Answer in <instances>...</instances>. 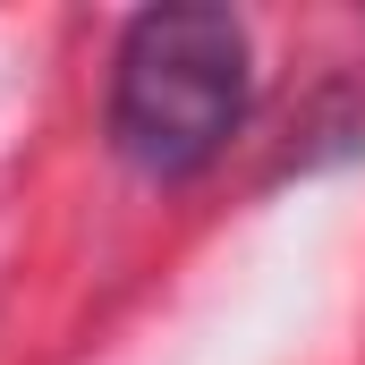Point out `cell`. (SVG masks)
<instances>
[{
	"mask_svg": "<svg viewBox=\"0 0 365 365\" xmlns=\"http://www.w3.org/2000/svg\"><path fill=\"white\" fill-rule=\"evenodd\" d=\"M255 102V43L230 9H145L110 51L102 128L110 153L153 187L204 179Z\"/></svg>",
	"mask_w": 365,
	"mask_h": 365,
	"instance_id": "6da1fadb",
	"label": "cell"
}]
</instances>
